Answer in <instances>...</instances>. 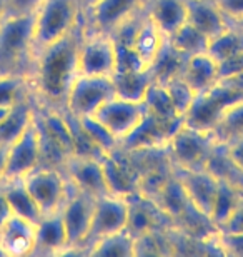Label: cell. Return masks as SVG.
<instances>
[{
  "label": "cell",
  "mask_w": 243,
  "mask_h": 257,
  "mask_svg": "<svg viewBox=\"0 0 243 257\" xmlns=\"http://www.w3.org/2000/svg\"><path fill=\"white\" fill-rule=\"evenodd\" d=\"M231 24H235L236 27H240L241 30H243V17H240V19H236V20H230Z\"/></svg>",
  "instance_id": "cell-48"
},
{
  "label": "cell",
  "mask_w": 243,
  "mask_h": 257,
  "mask_svg": "<svg viewBox=\"0 0 243 257\" xmlns=\"http://www.w3.org/2000/svg\"><path fill=\"white\" fill-rule=\"evenodd\" d=\"M37 239V224L12 214L0 229V247L5 257L32 255Z\"/></svg>",
  "instance_id": "cell-19"
},
{
  "label": "cell",
  "mask_w": 243,
  "mask_h": 257,
  "mask_svg": "<svg viewBox=\"0 0 243 257\" xmlns=\"http://www.w3.org/2000/svg\"><path fill=\"white\" fill-rule=\"evenodd\" d=\"M215 2L230 20L243 17V0H215Z\"/></svg>",
  "instance_id": "cell-43"
},
{
  "label": "cell",
  "mask_w": 243,
  "mask_h": 257,
  "mask_svg": "<svg viewBox=\"0 0 243 257\" xmlns=\"http://www.w3.org/2000/svg\"><path fill=\"white\" fill-rule=\"evenodd\" d=\"M42 0H4V15L35 14Z\"/></svg>",
  "instance_id": "cell-40"
},
{
  "label": "cell",
  "mask_w": 243,
  "mask_h": 257,
  "mask_svg": "<svg viewBox=\"0 0 243 257\" xmlns=\"http://www.w3.org/2000/svg\"><path fill=\"white\" fill-rule=\"evenodd\" d=\"M153 202L172 219V222L175 219H178L180 215L188 209V205L192 204L188 200L187 192H185L182 181L178 179L175 171H173V176L168 179L163 189L160 191V194L153 199Z\"/></svg>",
  "instance_id": "cell-30"
},
{
  "label": "cell",
  "mask_w": 243,
  "mask_h": 257,
  "mask_svg": "<svg viewBox=\"0 0 243 257\" xmlns=\"http://www.w3.org/2000/svg\"><path fill=\"white\" fill-rule=\"evenodd\" d=\"M187 22L211 39L230 25V19L221 12L215 0H187Z\"/></svg>",
  "instance_id": "cell-21"
},
{
  "label": "cell",
  "mask_w": 243,
  "mask_h": 257,
  "mask_svg": "<svg viewBox=\"0 0 243 257\" xmlns=\"http://www.w3.org/2000/svg\"><path fill=\"white\" fill-rule=\"evenodd\" d=\"M0 257H5V254H4V250H2V247H0Z\"/></svg>",
  "instance_id": "cell-51"
},
{
  "label": "cell",
  "mask_w": 243,
  "mask_h": 257,
  "mask_svg": "<svg viewBox=\"0 0 243 257\" xmlns=\"http://www.w3.org/2000/svg\"><path fill=\"white\" fill-rule=\"evenodd\" d=\"M5 169H7V149L0 146V186L5 181Z\"/></svg>",
  "instance_id": "cell-46"
},
{
  "label": "cell",
  "mask_w": 243,
  "mask_h": 257,
  "mask_svg": "<svg viewBox=\"0 0 243 257\" xmlns=\"http://www.w3.org/2000/svg\"><path fill=\"white\" fill-rule=\"evenodd\" d=\"M218 65H220V79L240 74V72H243V52L236 54L226 60H221V62H218Z\"/></svg>",
  "instance_id": "cell-42"
},
{
  "label": "cell",
  "mask_w": 243,
  "mask_h": 257,
  "mask_svg": "<svg viewBox=\"0 0 243 257\" xmlns=\"http://www.w3.org/2000/svg\"><path fill=\"white\" fill-rule=\"evenodd\" d=\"M185 60H187V57H185L183 54H180L167 39L162 50H160L158 57L155 59V62L150 67L153 80L165 84V82H168L170 79H173V77L182 75Z\"/></svg>",
  "instance_id": "cell-31"
},
{
  "label": "cell",
  "mask_w": 243,
  "mask_h": 257,
  "mask_svg": "<svg viewBox=\"0 0 243 257\" xmlns=\"http://www.w3.org/2000/svg\"><path fill=\"white\" fill-rule=\"evenodd\" d=\"M165 40H167V35L157 27V24L148 17V14H145L140 25L137 27L135 35H133L132 49L137 54V57L140 59V62L147 69H150L155 59L158 57Z\"/></svg>",
  "instance_id": "cell-25"
},
{
  "label": "cell",
  "mask_w": 243,
  "mask_h": 257,
  "mask_svg": "<svg viewBox=\"0 0 243 257\" xmlns=\"http://www.w3.org/2000/svg\"><path fill=\"white\" fill-rule=\"evenodd\" d=\"M211 57H215L218 62L233 57L236 54L243 52V30L231 24L215 37L210 39L208 49H206Z\"/></svg>",
  "instance_id": "cell-32"
},
{
  "label": "cell",
  "mask_w": 243,
  "mask_h": 257,
  "mask_svg": "<svg viewBox=\"0 0 243 257\" xmlns=\"http://www.w3.org/2000/svg\"><path fill=\"white\" fill-rule=\"evenodd\" d=\"M223 146H225L226 157L243 174V137L235 139V141H231L228 144H223Z\"/></svg>",
  "instance_id": "cell-41"
},
{
  "label": "cell",
  "mask_w": 243,
  "mask_h": 257,
  "mask_svg": "<svg viewBox=\"0 0 243 257\" xmlns=\"http://www.w3.org/2000/svg\"><path fill=\"white\" fill-rule=\"evenodd\" d=\"M85 19L55 42L37 50L30 84L37 104L62 110L72 82L79 75V54Z\"/></svg>",
  "instance_id": "cell-1"
},
{
  "label": "cell",
  "mask_w": 243,
  "mask_h": 257,
  "mask_svg": "<svg viewBox=\"0 0 243 257\" xmlns=\"http://www.w3.org/2000/svg\"><path fill=\"white\" fill-rule=\"evenodd\" d=\"M30 79L20 75H2L0 77V107H14L20 100L32 97Z\"/></svg>",
  "instance_id": "cell-36"
},
{
  "label": "cell",
  "mask_w": 243,
  "mask_h": 257,
  "mask_svg": "<svg viewBox=\"0 0 243 257\" xmlns=\"http://www.w3.org/2000/svg\"><path fill=\"white\" fill-rule=\"evenodd\" d=\"M0 189L4 191L5 197L9 200L12 214H17L20 217H25L35 224H39V220L42 219V212H40L39 205L35 204L34 197L30 195L29 189L25 187L22 179L4 182Z\"/></svg>",
  "instance_id": "cell-27"
},
{
  "label": "cell",
  "mask_w": 243,
  "mask_h": 257,
  "mask_svg": "<svg viewBox=\"0 0 243 257\" xmlns=\"http://www.w3.org/2000/svg\"><path fill=\"white\" fill-rule=\"evenodd\" d=\"M112 95H115L112 77L79 74L72 82L62 110L69 112L74 117L94 115L98 107L110 99Z\"/></svg>",
  "instance_id": "cell-8"
},
{
  "label": "cell",
  "mask_w": 243,
  "mask_h": 257,
  "mask_svg": "<svg viewBox=\"0 0 243 257\" xmlns=\"http://www.w3.org/2000/svg\"><path fill=\"white\" fill-rule=\"evenodd\" d=\"M117 70V45L112 35L94 32L85 25L79 54V74L112 77Z\"/></svg>",
  "instance_id": "cell-9"
},
{
  "label": "cell",
  "mask_w": 243,
  "mask_h": 257,
  "mask_svg": "<svg viewBox=\"0 0 243 257\" xmlns=\"http://www.w3.org/2000/svg\"><path fill=\"white\" fill-rule=\"evenodd\" d=\"M64 172L69 182L74 187L84 192H89L95 197L110 194L107 186V179L103 174L100 157H80L72 156L65 162Z\"/></svg>",
  "instance_id": "cell-18"
},
{
  "label": "cell",
  "mask_w": 243,
  "mask_h": 257,
  "mask_svg": "<svg viewBox=\"0 0 243 257\" xmlns=\"http://www.w3.org/2000/svg\"><path fill=\"white\" fill-rule=\"evenodd\" d=\"M80 122L82 128L85 131L87 136L90 137V141L100 149L102 152H110L113 149L118 147V141L112 136L110 131L98 122L94 115H87V117H77Z\"/></svg>",
  "instance_id": "cell-37"
},
{
  "label": "cell",
  "mask_w": 243,
  "mask_h": 257,
  "mask_svg": "<svg viewBox=\"0 0 243 257\" xmlns=\"http://www.w3.org/2000/svg\"><path fill=\"white\" fill-rule=\"evenodd\" d=\"M163 85L167 87L168 95L173 102L175 109H177L178 114L183 117L185 114H187V110L190 109V105H192L196 92L190 87V84L183 79L182 75L173 77V79H170L168 82H165Z\"/></svg>",
  "instance_id": "cell-38"
},
{
  "label": "cell",
  "mask_w": 243,
  "mask_h": 257,
  "mask_svg": "<svg viewBox=\"0 0 243 257\" xmlns=\"http://www.w3.org/2000/svg\"><path fill=\"white\" fill-rule=\"evenodd\" d=\"M34 19L35 14H27L4 15L0 20V77H32L37 57Z\"/></svg>",
  "instance_id": "cell-2"
},
{
  "label": "cell",
  "mask_w": 243,
  "mask_h": 257,
  "mask_svg": "<svg viewBox=\"0 0 243 257\" xmlns=\"http://www.w3.org/2000/svg\"><path fill=\"white\" fill-rule=\"evenodd\" d=\"M39 166H42V149L34 117L32 125L7 149V169L4 182L24 179Z\"/></svg>",
  "instance_id": "cell-14"
},
{
  "label": "cell",
  "mask_w": 243,
  "mask_h": 257,
  "mask_svg": "<svg viewBox=\"0 0 243 257\" xmlns=\"http://www.w3.org/2000/svg\"><path fill=\"white\" fill-rule=\"evenodd\" d=\"M143 102H133L123 97L112 95L95 110L94 117L105 125L120 144L145 115Z\"/></svg>",
  "instance_id": "cell-11"
},
{
  "label": "cell",
  "mask_w": 243,
  "mask_h": 257,
  "mask_svg": "<svg viewBox=\"0 0 243 257\" xmlns=\"http://www.w3.org/2000/svg\"><path fill=\"white\" fill-rule=\"evenodd\" d=\"M213 134L218 144H228L235 139L243 137V99L226 107L216 122Z\"/></svg>",
  "instance_id": "cell-34"
},
{
  "label": "cell",
  "mask_w": 243,
  "mask_h": 257,
  "mask_svg": "<svg viewBox=\"0 0 243 257\" xmlns=\"http://www.w3.org/2000/svg\"><path fill=\"white\" fill-rule=\"evenodd\" d=\"M148 0H97L85 10L84 19L89 30L112 35L133 15L147 9Z\"/></svg>",
  "instance_id": "cell-10"
},
{
  "label": "cell",
  "mask_w": 243,
  "mask_h": 257,
  "mask_svg": "<svg viewBox=\"0 0 243 257\" xmlns=\"http://www.w3.org/2000/svg\"><path fill=\"white\" fill-rule=\"evenodd\" d=\"M7 112H9L7 107H0V120H2L5 115H7Z\"/></svg>",
  "instance_id": "cell-49"
},
{
  "label": "cell",
  "mask_w": 243,
  "mask_h": 257,
  "mask_svg": "<svg viewBox=\"0 0 243 257\" xmlns=\"http://www.w3.org/2000/svg\"><path fill=\"white\" fill-rule=\"evenodd\" d=\"M100 162L110 194L127 197V195L138 191L140 174H138L125 151L117 147L110 152H103L100 156Z\"/></svg>",
  "instance_id": "cell-15"
},
{
  "label": "cell",
  "mask_w": 243,
  "mask_h": 257,
  "mask_svg": "<svg viewBox=\"0 0 243 257\" xmlns=\"http://www.w3.org/2000/svg\"><path fill=\"white\" fill-rule=\"evenodd\" d=\"M182 125L183 119H160L145 112L140 124L118 144V147L127 152L167 147L168 141Z\"/></svg>",
  "instance_id": "cell-12"
},
{
  "label": "cell",
  "mask_w": 243,
  "mask_h": 257,
  "mask_svg": "<svg viewBox=\"0 0 243 257\" xmlns=\"http://www.w3.org/2000/svg\"><path fill=\"white\" fill-rule=\"evenodd\" d=\"M240 99H243L241 92L218 80L210 89L195 95L190 109L183 115V122L200 131H213L226 107Z\"/></svg>",
  "instance_id": "cell-5"
},
{
  "label": "cell",
  "mask_w": 243,
  "mask_h": 257,
  "mask_svg": "<svg viewBox=\"0 0 243 257\" xmlns=\"http://www.w3.org/2000/svg\"><path fill=\"white\" fill-rule=\"evenodd\" d=\"M22 181L35 204L39 205L42 215L59 212L72 187L64 171L47 166H39Z\"/></svg>",
  "instance_id": "cell-6"
},
{
  "label": "cell",
  "mask_w": 243,
  "mask_h": 257,
  "mask_svg": "<svg viewBox=\"0 0 243 257\" xmlns=\"http://www.w3.org/2000/svg\"><path fill=\"white\" fill-rule=\"evenodd\" d=\"M216 146L218 141L213 131H200L183 122L168 141L167 151L175 169L188 171L205 167Z\"/></svg>",
  "instance_id": "cell-4"
},
{
  "label": "cell",
  "mask_w": 243,
  "mask_h": 257,
  "mask_svg": "<svg viewBox=\"0 0 243 257\" xmlns=\"http://www.w3.org/2000/svg\"><path fill=\"white\" fill-rule=\"evenodd\" d=\"M152 80L153 77L150 69L115 70V74L112 75V84H113V90H115V95L133 102H143Z\"/></svg>",
  "instance_id": "cell-26"
},
{
  "label": "cell",
  "mask_w": 243,
  "mask_h": 257,
  "mask_svg": "<svg viewBox=\"0 0 243 257\" xmlns=\"http://www.w3.org/2000/svg\"><path fill=\"white\" fill-rule=\"evenodd\" d=\"M143 105H145V110L148 114L160 117V119H183L175 109L167 87L162 82L152 80L145 94V99H143Z\"/></svg>",
  "instance_id": "cell-33"
},
{
  "label": "cell",
  "mask_w": 243,
  "mask_h": 257,
  "mask_svg": "<svg viewBox=\"0 0 243 257\" xmlns=\"http://www.w3.org/2000/svg\"><path fill=\"white\" fill-rule=\"evenodd\" d=\"M12 215V209L9 205V200L5 197L4 191L0 189V229L4 227V224L7 222V219Z\"/></svg>",
  "instance_id": "cell-45"
},
{
  "label": "cell",
  "mask_w": 243,
  "mask_h": 257,
  "mask_svg": "<svg viewBox=\"0 0 243 257\" xmlns=\"http://www.w3.org/2000/svg\"><path fill=\"white\" fill-rule=\"evenodd\" d=\"M147 14L157 27L170 37L187 24V0H148Z\"/></svg>",
  "instance_id": "cell-23"
},
{
  "label": "cell",
  "mask_w": 243,
  "mask_h": 257,
  "mask_svg": "<svg viewBox=\"0 0 243 257\" xmlns=\"http://www.w3.org/2000/svg\"><path fill=\"white\" fill-rule=\"evenodd\" d=\"M175 174L182 181L185 192H187L188 200L192 202L193 207L198 209L206 217H210L216 192H218L220 179L206 167L188 169V171L175 169Z\"/></svg>",
  "instance_id": "cell-17"
},
{
  "label": "cell",
  "mask_w": 243,
  "mask_h": 257,
  "mask_svg": "<svg viewBox=\"0 0 243 257\" xmlns=\"http://www.w3.org/2000/svg\"><path fill=\"white\" fill-rule=\"evenodd\" d=\"M167 39L180 54L185 55V57H192V55L206 52L208 42H210V39L206 37L205 34H201L198 29H195L193 25H190L188 22L183 24L177 32Z\"/></svg>",
  "instance_id": "cell-35"
},
{
  "label": "cell",
  "mask_w": 243,
  "mask_h": 257,
  "mask_svg": "<svg viewBox=\"0 0 243 257\" xmlns=\"http://www.w3.org/2000/svg\"><path fill=\"white\" fill-rule=\"evenodd\" d=\"M182 77L188 82L190 87L198 94L220 80V65L218 60L211 57L208 52H201L187 57Z\"/></svg>",
  "instance_id": "cell-24"
},
{
  "label": "cell",
  "mask_w": 243,
  "mask_h": 257,
  "mask_svg": "<svg viewBox=\"0 0 243 257\" xmlns=\"http://www.w3.org/2000/svg\"><path fill=\"white\" fill-rule=\"evenodd\" d=\"M4 17V0H0V20Z\"/></svg>",
  "instance_id": "cell-50"
},
{
  "label": "cell",
  "mask_w": 243,
  "mask_h": 257,
  "mask_svg": "<svg viewBox=\"0 0 243 257\" xmlns=\"http://www.w3.org/2000/svg\"><path fill=\"white\" fill-rule=\"evenodd\" d=\"M35 117V99L27 97L19 104L10 107L7 115L0 120V146L9 149L27 128Z\"/></svg>",
  "instance_id": "cell-22"
},
{
  "label": "cell",
  "mask_w": 243,
  "mask_h": 257,
  "mask_svg": "<svg viewBox=\"0 0 243 257\" xmlns=\"http://www.w3.org/2000/svg\"><path fill=\"white\" fill-rule=\"evenodd\" d=\"M220 230H228V232H243V197L240 204L236 205L235 212L226 220V224Z\"/></svg>",
  "instance_id": "cell-44"
},
{
  "label": "cell",
  "mask_w": 243,
  "mask_h": 257,
  "mask_svg": "<svg viewBox=\"0 0 243 257\" xmlns=\"http://www.w3.org/2000/svg\"><path fill=\"white\" fill-rule=\"evenodd\" d=\"M97 2V0H82V7H84V14H85V10L90 7V5H94Z\"/></svg>",
  "instance_id": "cell-47"
},
{
  "label": "cell",
  "mask_w": 243,
  "mask_h": 257,
  "mask_svg": "<svg viewBox=\"0 0 243 257\" xmlns=\"http://www.w3.org/2000/svg\"><path fill=\"white\" fill-rule=\"evenodd\" d=\"M128 224V202L127 197L120 195L107 194L102 197H97L94 219H92L90 232L87 235V240L84 244V254L85 249L95 242V240L110 235L118 230L127 229Z\"/></svg>",
  "instance_id": "cell-13"
},
{
  "label": "cell",
  "mask_w": 243,
  "mask_h": 257,
  "mask_svg": "<svg viewBox=\"0 0 243 257\" xmlns=\"http://www.w3.org/2000/svg\"><path fill=\"white\" fill-rule=\"evenodd\" d=\"M95 202V195L80 191L74 186L70 187V192L60 209L67 237H69V250L67 252H72V250L84 252V244L90 232L92 219H94Z\"/></svg>",
  "instance_id": "cell-7"
},
{
  "label": "cell",
  "mask_w": 243,
  "mask_h": 257,
  "mask_svg": "<svg viewBox=\"0 0 243 257\" xmlns=\"http://www.w3.org/2000/svg\"><path fill=\"white\" fill-rule=\"evenodd\" d=\"M241 197H243V187L220 179L218 192H216L213 207H211V214H210V220L213 222L216 229H221L226 224V220L235 212L236 205L240 204Z\"/></svg>",
  "instance_id": "cell-28"
},
{
  "label": "cell",
  "mask_w": 243,
  "mask_h": 257,
  "mask_svg": "<svg viewBox=\"0 0 243 257\" xmlns=\"http://www.w3.org/2000/svg\"><path fill=\"white\" fill-rule=\"evenodd\" d=\"M216 242L221 254L243 257V232H228V230H216Z\"/></svg>",
  "instance_id": "cell-39"
},
{
  "label": "cell",
  "mask_w": 243,
  "mask_h": 257,
  "mask_svg": "<svg viewBox=\"0 0 243 257\" xmlns=\"http://www.w3.org/2000/svg\"><path fill=\"white\" fill-rule=\"evenodd\" d=\"M128 202V224L127 230L133 237L150 232L157 229H168L172 227L173 222L152 199L142 192H133L127 195Z\"/></svg>",
  "instance_id": "cell-16"
},
{
  "label": "cell",
  "mask_w": 243,
  "mask_h": 257,
  "mask_svg": "<svg viewBox=\"0 0 243 257\" xmlns=\"http://www.w3.org/2000/svg\"><path fill=\"white\" fill-rule=\"evenodd\" d=\"M84 20L82 0H42L35 10L34 42L40 50L64 37Z\"/></svg>",
  "instance_id": "cell-3"
},
{
  "label": "cell",
  "mask_w": 243,
  "mask_h": 257,
  "mask_svg": "<svg viewBox=\"0 0 243 257\" xmlns=\"http://www.w3.org/2000/svg\"><path fill=\"white\" fill-rule=\"evenodd\" d=\"M67 250H69V237H67L65 224L60 210L49 215H42V219L37 224V239H35L32 255L67 254Z\"/></svg>",
  "instance_id": "cell-20"
},
{
  "label": "cell",
  "mask_w": 243,
  "mask_h": 257,
  "mask_svg": "<svg viewBox=\"0 0 243 257\" xmlns=\"http://www.w3.org/2000/svg\"><path fill=\"white\" fill-rule=\"evenodd\" d=\"M85 254L97 257H133L135 255V237L127 229L95 240L85 249Z\"/></svg>",
  "instance_id": "cell-29"
}]
</instances>
